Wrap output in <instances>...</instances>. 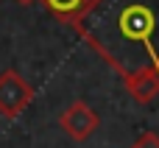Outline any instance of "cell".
Segmentation results:
<instances>
[{
	"mask_svg": "<svg viewBox=\"0 0 159 148\" xmlns=\"http://www.w3.org/2000/svg\"><path fill=\"white\" fill-rule=\"evenodd\" d=\"M92 0H42L45 11H50V17H56L59 22L75 28V22L84 17V11L89 8Z\"/></svg>",
	"mask_w": 159,
	"mask_h": 148,
	"instance_id": "5b68a950",
	"label": "cell"
},
{
	"mask_svg": "<svg viewBox=\"0 0 159 148\" xmlns=\"http://www.w3.org/2000/svg\"><path fill=\"white\" fill-rule=\"evenodd\" d=\"M123 84H126L129 95H131L137 104L145 106V104H151V101L159 95V70H157V67H145V70L129 76Z\"/></svg>",
	"mask_w": 159,
	"mask_h": 148,
	"instance_id": "277c9868",
	"label": "cell"
},
{
	"mask_svg": "<svg viewBox=\"0 0 159 148\" xmlns=\"http://www.w3.org/2000/svg\"><path fill=\"white\" fill-rule=\"evenodd\" d=\"M59 126H61V132H64L70 140L81 143V140H87V137L101 126V118H98V112H95L87 101H73V104L59 115Z\"/></svg>",
	"mask_w": 159,
	"mask_h": 148,
	"instance_id": "3957f363",
	"label": "cell"
},
{
	"mask_svg": "<svg viewBox=\"0 0 159 148\" xmlns=\"http://www.w3.org/2000/svg\"><path fill=\"white\" fill-rule=\"evenodd\" d=\"M17 3H34V0H17Z\"/></svg>",
	"mask_w": 159,
	"mask_h": 148,
	"instance_id": "52a82bcc",
	"label": "cell"
},
{
	"mask_svg": "<svg viewBox=\"0 0 159 148\" xmlns=\"http://www.w3.org/2000/svg\"><path fill=\"white\" fill-rule=\"evenodd\" d=\"M31 101H34V87L17 70H3L0 73V115L20 118Z\"/></svg>",
	"mask_w": 159,
	"mask_h": 148,
	"instance_id": "7a4b0ae2",
	"label": "cell"
},
{
	"mask_svg": "<svg viewBox=\"0 0 159 148\" xmlns=\"http://www.w3.org/2000/svg\"><path fill=\"white\" fill-rule=\"evenodd\" d=\"M73 31L123 81L159 70V0H92Z\"/></svg>",
	"mask_w": 159,
	"mask_h": 148,
	"instance_id": "6da1fadb",
	"label": "cell"
},
{
	"mask_svg": "<svg viewBox=\"0 0 159 148\" xmlns=\"http://www.w3.org/2000/svg\"><path fill=\"white\" fill-rule=\"evenodd\" d=\"M129 148H159V134H154V132H145V134H140L134 143Z\"/></svg>",
	"mask_w": 159,
	"mask_h": 148,
	"instance_id": "8992f818",
	"label": "cell"
}]
</instances>
